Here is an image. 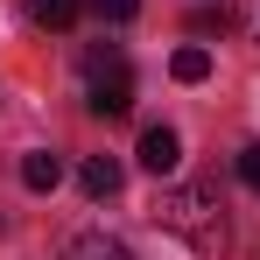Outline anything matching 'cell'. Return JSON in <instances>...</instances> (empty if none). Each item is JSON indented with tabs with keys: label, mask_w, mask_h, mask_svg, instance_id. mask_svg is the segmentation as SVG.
<instances>
[{
	"label": "cell",
	"mask_w": 260,
	"mask_h": 260,
	"mask_svg": "<svg viewBox=\"0 0 260 260\" xmlns=\"http://www.w3.org/2000/svg\"><path fill=\"white\" fill-rule=\"evenodd\" d=\"M239 183L260 197V141H253V148H239Z\"/></svg>",
	"instance_id": "8fae6325"
},
{
	"label": "cell",
	"mask_w": 260,
	"mask_h": 260,
	"mask_svg": "<svg viewBox=\"0 0 260 260\" xmlns=\"http://www.w3.org/2000/svg\"><path fill=\"white\" fill-rule=\"evenodd\" d=\"M169 78H176V85H204V78H211V49H204V43H183L169 56Z\"/></svg>",
	"instance_id": "8992f818"
},
{
	"label": "cell",
	"mask_w": 260,
	"mask_h": 260,
	"mask_svg": "<svg viewBox=\"0 0 260 260\" xmlns=\"http://www.w3.org/2000/svg\"><path fill=\"white\" fill-rule=\"evenodd\" d=\"M85 106L99 120H127L134 113V63L120 49H91L85 56Z\"/></svg>",
	"instance_id": "7a4b0ae2"
},
{
	"label": "cell",
	"mask_w": 260,
	"mask_h": 260,
	"mask_svg": "<svg viewBox=\"0 0 260 260\" xmlns=\"http://www.w3.org/2000/svg\"><path fill=\"white\" fill-rule=\"evenodd\" d=\"M21 183L43 197V190H56V183H63V162H56L49 148H36V155H21Z\"/></svg>",
	"instance_id": "52a82bcc"
},
{
	"label": "cell",
	"mask_w": 260,
	"mask_h": 260,
	"mask_svg": "<svg viewBox=\"0 0 260 260\" xmlns=\"http://www.w3.org/2000/svg\"><path fill=\"white\" fill-rule=\"evenodd\" d=\"M21 14H28L36 28H71V21L85 14V0H21Z\"/></svg>",
	"instance_id": "5b68a950"
},
{
	"label": "cell",
	"mask_w": 260,
	"mask_h": 260,
	"mask_svg": "<svg viewBox=\"0 0 260 260\" xmlns=\"http://www.w3.org/2000/svg\"><path fill=\"white\" fill-rule=\"evenodd\" d=\"M225 28H232V7H225V0L190 7V36H225Z\"/></svg>",
	"instance_id": "9c48e42d"
},
{
	"label": "cell",
	"mask_w": 260,
	"mask_h": 260,
	"mask_svg": "<svg viewBox=\"0 0 260 260\" xmlns=\"http://www.w3.org/2000/svg\"><path fill=\"white\" fill-rule=\"evenodd\" d=\"M225 204H218V190L211 183H183V190H162V204H155V218L169 225V232H183L190 246H204L211 253L218 239H225Z\"/></svg>",
	"instance_id": "6da1fadb"
},
{
	"label": "cell",
	"mask_w": 260,
	"mask_h": 260,
	"mask_svg": "<svg viewBox=\"0 0 260 260\" xmlns=\"http://www.w3.org/2000/svg\"><path fill=\"white\" fill-rule=\"evenodd\" d=\"M176 162H183V141H176V127H148V134H141V169L169 176Z\"/></svg>",
	"instance_id": "3957f363"
},
{
	"label": "cell",
	"mask_w": 260,
	"mask_h": 260,
	"mask_svg": "<svg viewBox=\"0 0 260 260\" xmlns=\"http://www.w3.org/2000/svg\"><path fill=\"white\" fill-rule=\"evenodd\" d=\"M78 183H85V197H113L120 190V162L113 155H91L85 169H78Z\"/></svg>",
	"instance_id": "ba28073f"
},
{
	"label": "cell",
	"mask_w": 260,
	"mask_h": 260,
	"mask_svg": "<svg viewBox=\"0 0 260 260\" xmlns=\"http://www.w3.org/2000/svg\"><path fill=\"white\" fill-rule=\"evenodd\" d=\"M91 14H99V21H134L141 0H91Z\"/></svg>",
	"instance_id": "30bf717a"
},
{
	"label": "cell",
	"mask_w": 260,
	"mask_h": 260,
	"mask_svg": "<svg viewBox=\"0 0 260 260\" xmlns=\"http://www.w3.org/2000/svg\"><path fill=\"white\" fill-rule=\"evenodd\" d=\"M63 260H134V253H127V239H113V232H78Z\"/></svg>",
	"instance_id": "277c9868"
}]
</instances>
